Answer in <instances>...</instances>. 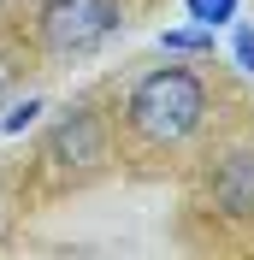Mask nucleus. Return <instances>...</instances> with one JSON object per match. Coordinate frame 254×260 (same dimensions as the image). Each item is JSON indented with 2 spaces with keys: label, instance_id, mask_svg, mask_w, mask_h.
<instances>
[{
  "label": "nucleus",
  "instance_id": "f257e3e1",
  "mask_svg": "<svg viewBox=\"0 0 254 260\" xmlns=\"http://www.w3.org/2000/svg\"><path fill=\"white\" fill-rule=\"evenodd\" d=\"M130 113V130L142 136V142H183L195 124H201L207 113V89L195 71H183V65H160V71H148L136 89H130L124 101Z\"/></svg>",
  "mask_w": 254,
  "mask_h": 260
},
{
  "label": "nucleus",
  "instance_id": "f03ea898",
  "mask_svg": "<svg viewBox=\"0 0 254 260\" xmlns=\"http://www.w3.org/2000/svg\"><path fill=\"white\" fill-rule=\"evenodd\" d=\"M118 0H48L36 18V36L53 59H83L118 30Z\"/></svg>",
  "mask_w": 254,
  "mask_h": 260
},
{
  "label": "nucleus",
  "instance_id": "7ed1b4c3",
  "mask_svg": "<svg viewBox=\"0 0 254 260\" xmlns=\"http://www.w3.org/2000/svg\"><path fill=\"white\" fill-rule=\"evenodd\" d=\"M48 160L65 166V172H95V166L107 160V130H101V118L89 113V107L65 113L59 124L48 130Z\"/></svg>",
  "mask_w": 254,
  "mask_h": 260
},
{
  "label": "nucleus",
  "instance_id": "20e7f679",
  "mask_svg": "<svg viewBox=\"0 0 254 260\" xmlns=\"http://www.w3.org/2000/svg\"><path fill=\"white\" fill-rule=\"evenodd\" d=\"M213 201H219L231 219H248L254 213V148H237V154L213 172Z\"/></svg>",
  "mask_w": 254,
  "mask_h": 260
},
{
  "label": "nucleus",
  "instance_id": "39448f33",
  "mask_svg": "<svg viewBox=\"0 0 254 260\" xmlns=\"http://www.w3.org/2000/svg\"><path fill=\"white\" fill-rule=\"evenodd\" d=\"M183 12L195 18V30H219V24H231V18H237V0H183Z\"/></svg>",
  "mask_w": 254,
  "mask_h": 260
},
{
  "label": "nucleus",
  "instance_id": "423d86ee",
  "mask_svg": "<svg viewBox=\"0 0 254 260\" xmlns=\"http://www.w3.org/2000/svg\"><path fill=\"white\" fill-rule=\"evenodd\" d=\"M160 48H166V53H213V36L189 24V30H166V36H160Z\"/></svg>",
  "mask_w": 254,
  "mask_h": 260
},
{
  "label": "nucleus",
  "instance_id": "0eeeda50",
  "mask_svg": "<svg viewBox=\"0 0 254 260\" xmlns=\"http://www.w3.org/2000/svg\"><path fill=\"white\" fill-rule=\"evenodd\" d=\"M42 113H48V101H24V107H12V113L0 118V136H18V130H30Z\"/></svg>",
  "mask_w": 254,
  "mask_h": 260
},
{
  "label": "nucleus",
  "instance_id": "6e6552de",
  "mask_svg": "<svg viewBox=\"0 0 254 260\" xmlns=\"http://www.w3.org/2000/svg\"><path fill=\"white\" fill-rule=\"evenodd\" d=\"M231 53H237V71H248V77H254V30H248V24L237 30V42H231Z\"/></svg>",
  "mask_w": 254,
  "mask_h": 260
},
{
  "label": "nucleus",
  "instance_id": "1a4fd4ad",
  "mask_svg": "<svg viewBox=\"0 0 254 260\" xmlns=\"http://www.w3.org/2000/svg\"><path fill=\"white\" fill-rule=\"evenodd\" d=\"M6 83H12V59L0 53V95H6Z\"/></svg>",
  "mask_w": 254,
  "mask_h": 260
}]
</instances>
